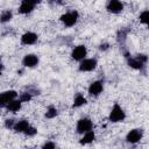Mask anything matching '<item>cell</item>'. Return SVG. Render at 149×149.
<instances>
[{"label":"cell","mask_w":149,"mask_h":149,"mask_svg":"<svg viewBox=\"0 0 149 149\" xmlns=\"http://www.w3.org/2000/svg\"><path fill=\"white\" fill-rule=\"evenodd\" d=\"M108 49V44H101L100 45V50H106Z\"/></svg>","instance_id":"d4e9b609"},{"label":"cell","mask_w":149,"mask_h":149,"mask_svg":"<svg viewBox=\"0 0 149 149\" xmlns=\"http://www.w3.org/2000/svg\"><path fill=\"white\" fill-rule=\"evenodd\" d=\"M128 65L135 70H142L144 68V63H142L141 61H139L136 57H132L128 58Z\"/></svg>","instance_id":"2e32d148"},{"label":"cell","mask_w":149,"mask_h":149,"mask_svg":"<svg viewBox=\"0 0 149 149\" xmlns=\"http://www.w3.org/2000/svg\"><path fill=\"white\" fill-rule=\"evenodd\" d=\"M106 9L112 14H118L123 9V5L120 0H108L106 5Z\"/></svg>","instance_id":"8992f818"},{"label":"cell","mask_w":149,"mask_h":149,"mask_svg":"<svg viewBox=\"0 0 149 149\" xmlns=\"http://www.w3.org/2000/svg\"><path fill=\"white\" fill-rule=\"evenodd\" d=\"M37 41V35L33 31H28V33H24L22 36H21V43L22 44H26V45H31L34 44L35 42Z\"/></svg>","instance_id":"7c38bea8"},{"label":"cell","mask_w":149,"mask_h":149,"mask_svg":"<svg viewBox=\"0 0 149 149\" xmlns=\"http://www.w3.org/2000/svg\"><path fill=\"white\" fill-rule=\"evenodd\" d=\"M30 99H31V93H30V92H23V93L20 95V100H21L22 102H28Z\"/></svg>","instance_id":"44dd1931"},{"label":"cell","mask_w":149,"mask_h":149,"mask_svg":"<svg viewBox=\"0 0 149 149\" xmlns=\"http://www.w3.org/2000/svg\"><path fill=\"white\" fill-rule=\"evenodd\" d=\"M104 90V85H102V81L100 80H95L93 81L90 86H88V94L90 95H93V97H97Z\"/></svg>","instance_id":"30bf717a"},{"label":"cell","mask_w":149,"mask_h":149,"mask_svg":"<svg viewBox=\"0 0 149 149\" xmlns=\"http://www.w3.org/2000/svg\"><path fill=\"white\" fill-rule=\"evenodd\" d=\"M16 97H17V93H16V91H14V90L6 91V92L1 93V95H0V105H1V107H6V105H7L9 101L16 99Z\"/></svg>","instance_id":"52a82bcc"},{"label":"cell","mask_w":149,"mask_h":149,"mask_svg":"<svg viewBox=\"0 0 149 149\" xmlns=\"http://www.w3.org/2000/svg\"><path fill=\"white\" fill-rule=\"evenodd\" d=\"M55 147H56V144L52 143V142H45V143L42 146L43 149H54Z\"/></svg>","instance_id":"cb8c5ba5"},{"label":"cell","mask_w":149,"mask_h":149,"mask_svg":"<svg viewBox=\"0 0 149 149\" xmlns=\"http://www.w3.org/2000/svg\"><path fill=\"white\" fill-rule=\"evenodd\" d=\"M97 66V61L94 58H84L83 61H80L79 64V71L81 72H88V71H93Z\"/></svg>","instance_id":"5b68a950"},{"label":"cell","mask_w":149,"mask_h":149,"mask_svg":"<svg viewBox=\"0 0 149 149\" xmlns=\"http://www.w3.org/2000/svg\"><path fill=\"white\" fill-rule=\"evenodd\" d=\"M22 64L23 66L26 68H35L37 64H38V57L36 55H33V54H28L23 57L22 59Z\"/></svg>","instance_id":"8fae6325"},{"label":"cell","mask_w":149,"mask_h":149,"mask_svg":"<svg viewBox=\"0 0 149 149\" xmlns=\"http://www.w3.org/2000/svg\"><path fill=\"white\" fill-rule=\"evenodd\" d=\"M139 19H140V22H141V23L149 24V10H144V12H142Z\"/></svg>","instance_id":"d6986e66"},{"label":"cell","mask_w":149,"mask_h":149,"mask_svg":"<svg viewBox=\"0 0 149 149\" xmlns=\"http://www.w3.org/2000/svg\"><path fill=\"white\" fill-rule=\"evenodd\" d=\"M51 1H61V0H51Z\"/></svg>","instance_id":"484cf974"},{"label":"cell","mask_w":149,"mask_h":149,"mask_svg":"<svg viewBox=\"0 0 149 149\" xmlns=\"http://www.w3.org/2000/svg\"><path fill=\"white\" fill-rule=\"evenodd\" d=\"M142 136H143V130L139 129V128H135V129H132L130 132H128V134L126 136V140L129 143H136L142 139Z\"/></svg>","instance_id":"ba28073f"},{"label":"cell","mask_w":149,"mask_h":149,"mask_svg":"<svg viewBox=\"0 0 149 149\" xmlns=\"http://www.w3.org/2000/svg\"><path fill=\"white\" fill-rule=\"evenodd\" d=\"M12 16H13V14H12L10 10H5V12H2V14H1V22L5 23V22L9 21V20L12 19Z\"/></svg>","instance_id":"ffe728a7"},{"label":"cell","mask_w":149,"mask_h":149,"mask_svg":"<svg viewBox=\"0 0 149 149\" xmlns=\"http://www.w3.org/2000/svg\"><path fill=\"white\" fill-rule=\"evenodd\" d=\"M36 133H37L36 128H34V127H31V126H29V127L27 128V130L24 132V134H26L27 136H34Z\"/></svg>","instance_id":"7402d4cb"},{"label":"cell","mask_w":149,"mask_h":149,"mask_svg":"<svg viewBox=\"0 0 149 149\" xmlns=\"http://www.w3.org/2000/svg\"><path fill=\"white\" fill-rule=\"evenodd\" d=\"M92 128H93V123L88 118L79 119L77 122V127H76L77 133H79V134H84L88 130H92Z\"/></svg>","instance_id":"277c9868"},{"label":"cell","mask_w":149,"mask_h":149,"mask_svg":"<svg viewBox=\"0 0 149 149\" xmlns=\"http://www.w3.org/2000/svg\"><path fill=\"white\" fill-rule=\"evenodd\" d=\"M94 139H95V134H94V132H93V130H88V132L84 133V136L80 139L79 142H80V144H88V143L93 142Z\"/></svg>","instance_id":"9a60e30c"},{"label":"cell","mask_w":149,"mask_h":149,"mask_svg":"<svg viewBox=\"0 0 149 149\" xmlns=\"http://www.w3.org/2000/svg\"><path fill=\"white\" fill-rule=\"evenodd\" d=\"M29 126H30V125H29V122H28L27 120H20V121H16V122H15L13 129H14V132H16V133H24Z\"/></svg>","instance_id":"5bb4252c"},{"label":"cell","mask_w":149,"mask_h":149,"mask_svg":"<svg viewBox=\"0 0 149 149\" xmlns=\"http://www.w3.org/2000/svg\"><path fill=\"white\" fill-rule=\"evenodd\" d=\"M126 119V113L125 111L121 108V106L119 104H114L111 113H109V116H108V120L111 122H121Z\"/></svg>","instance_id":"6da1fadb"},{"label":"cell","mask_w":149,"mask_h":149,"mask_svg":"<svg viewBox=\"0 0 149 149\" xmlns=\"http://www.w3.org/2000/svg\"><path fill=\"white\" fill-rule=\"evenodd\" d=\"M14 125H15V121H14L13 119H7L6 122H5V126H6L7 128H12V129H13Z\"/></svg>","instance_id":"603a6c76"},{"label":"cell","mask_w":149,"mask_h":149,"mask_svg":"<svg viewBox=\"0 0 149 149\" xmlns=\"http://www.w3.org/2000/svg\"><path fill=\"white\" fill-rule=\"evenodd\" d=\"M57 114H58L57 108L54 107V106H49L48 109H47V112H45V118L47 119H52V118L57 116Z\"/></svg>","instance_id":"ac0fdd59"},{"label":"cell","mask_w":149,"mask_h":149,"mask_svg":"<svg viewBox=\"0 0 149 149\" xmlns=\"http://www.w3.org/2000/svg\"><path fill=\"white\" fill-rule=\"evenodd\" d=\"M86 47L85 45H77L71 52V57L74 61H83L86 56Z\"/></svg>","instance_id":"9c48e42d"},{"label":"cell","mask_w":149,"mask_h":149,"mask_svg":"<svg viewBox=\"0 0 149 149\" xmlns=\"http://www.w3.org/2000/svg\"><path fill=\"white\" fill-rule=\"evenodd\" d=\"M78 20V12L77 10H71V12H68L65 14H63L61 16V21L62 23L65 26V27H72L76 24Z\"/></svg>","instance_id":"7a4b0ae2"},{"label":"cell","mask_w":149,"mask_h":149,"mask_svg":"<svg viewBox=\"0 0 149 149\" xmlns=\"http://www.w3.org/2000/svg\"><path fill=\"white\" fill-rule=\"evenodd\" d=\"M21 104H22V101L19 99V100H16V99H14V100H12V101H9L7 105H6V109L8 111V112H12V113H16V112H19L20 111V108H21Z\"/></svg>","instance_id":"4fadbf2b"},{"label":"cell","mask_w":149,"mask_h":149,"mask_svg":"<svg viewBox=\"0 0 149 149\" xmlns=\"http://www.w3.org/2000/svg\"><path fill=\"white\" fill-rule=\"evenodd\" d=\"M40 2H41V0H22L20 3V7H19V13L20 14H28Z\"/></svg>","instance_id":"3957f363"},{"label":"cell","mask_w":149,"mask_h":149,"mask_svg":"<svg viewBox=\"0 0 149 149\" xmlns=\"http://www.w3.org/2000/svg\"><path fill=\"white\" fill-rule=\"evenodd\" d=\"M85 104H86V99H85L80 93H78V94L76 95L74 100H73L72 107H73V108H77V107H80V106H83V105H85Z\"/></svg>","instance_id":"e0dca14e"},{"label":"cell","mask_w":149,"mask_h":149,"mask_svg":"<svg viewBox=\"0 0 149 149\" xmlns=\"http://www.w3.org/2000/svg\"><path fill=\"white\" fill-rule=\"evenodd\" d=\"M148 26H149V24H148Z\"/></svg>","instance_id":"4316f807"}]
</instances>
